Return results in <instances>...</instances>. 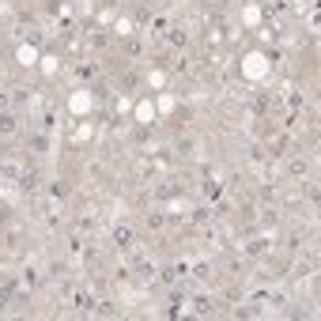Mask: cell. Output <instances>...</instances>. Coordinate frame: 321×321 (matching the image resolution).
I'll list each match as a JSON object with an SVG mask.
<instances>
[{
  "label": "cell",
  "instance_id": "1",
  "mask_svg": "<svg viewBox=\"0 0 321 321\" xmlns=\"http://www.w3.org/2000/svg\"><path fill=\"white\" fill-rule=\"evenodd\" d=\"M15 129H19V121H15L12 114H4V110H0V132H4V136H12Z\"/></svg>",
  "mask_w": 321,
  "mask_h": 321
},
{
  "label": "cell",
  "instance_id": "2",
  "mask_svg": "<svg viewBox=\"0 0 321 321\" xmlns=\"http://www.w3.org/2000/svg\"><path fill=\"white\" fill-rule=\"evenodd\" d=\"M125 53H129V57H140V42H136V38H125Z\"/></svg>",
  "mask_w": 321,
  "mask_h": 321
},
{
  "label": "cell",
  "instance_id": "3",
  "mask_svg": "<svg viewBox=\"0 0 321 321\" xmlns=\"http://www.w3.org/2000/svg\"><path fill=\"white\" fill-rule=\"evenodd\" d=\"M291 174L302 178V174H306V162H302V159H291Z\"/></svg>",
  "mask_w": 321,
  "mask_h": 321
},
{
  "label": "cell",
  "instance_id": "4",
  "mask_svg": "<svg viewBox=\"0 0 321 321\" xmlns=\"http://www.w3.org/2000/svg\"><path fill=\"white\" fill-rule=\"evenodd\" d=\"M30 147H34V151H45V147H49V140H45V136H34V140H30Z\"/></svg>",
  "mask_w": 321,
  "mask_h": 321
},
{
  "label": "cell",
  "instance_id": "5",
  "mask_svg": "<svg viewBox=\"0 0 321 321\" xmlns=\"http://www.w3.org/2000/svg\"><path fill=\"white\" fill-rule=\"evenodd\" d=\"M204 193H208V197H219V193H223V185H219V181H208Z\"/></svg>",
  "mask_w": 321,
  "mask_h": 321
},
{
  "label": "cell",
  "instance_id": "6",
  "mask_svg": "<svg viewBox=\"0 0 321 321\" xmlns=\"http://www.w3.org/2000/svg\"><path fill=\"white\" fill-rule=\"evenodd\" d=\"M53 197H68V181H57V185H53Z\"/></svg>",
  "mask_w": 321,
  "mask_h": 321
}]
</instances>
